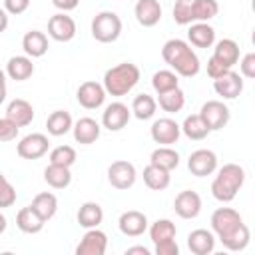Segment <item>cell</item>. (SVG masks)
<instances>
[{
  "mask_svg": "<svg viewBox=\"0 0 255 255\" xmlns=\"http://www.w3.org/2000/svg\"><path fill=\"white\" fill-rule=\"evenodd\" d=\"M6 100V76L4 72L0 70V104Z\"/></svg>",
  "mask_w": 255,
  "mask_h": 255,
  "instance_id": "681fc988",
  "label": "cell"
},
{
  "mask_svg": "<svg viewBox=\"0 0 255 255\" xmlns=\"http://www.w3.org/2000/svg\"><path fill=\"white\" fill-rule=\"evenodd\" d=\"M72 126H74L72 116H70L68 112H64V110H56V112H52V114L48 116V120H46L48 133H50V135H56V137L68 133V131L72 129Z\"/></svg>",
  "mask_w": 255,
  "mask_h": 255,
  "instance_id": "4dcf8cb0",
  "label": "cell"
},
{
  "mask_svg": "<svg viewBox=\"0 0 255 255\" xmlns=\"http://www.w3.org/2000/svg\"><path fill=\"white\" fill-rule=\"evenodd\" d=\"M52 4H54L58 10H62V12H70V10L78 8L80 0H52Z\"/></svg>",
  "mask_w": 255,
  "mask_h": 255,
  "instance_id": "c3c4849f",
  "label": "cell"
},
{
  "mask_svg": "<svg viewBox=\"0 0 255 255\" xmlns=\"http://www.w3.org/2000/svg\"><path fill=\"white\" fill-rule=\"evenodd\" d=\"M76 98H78V102H80L82 108H86V110H96V108H100V106L104 104V100H106V90H104L102 84H98V82H94V80H88V82L80 84Z\"/></svg>",
  "mask_w": 255,
  "mask_h": 255,
  "instance_id": "4fadbf2b",
  "label": "cell"
},
{
  "mask_svg": "<svg viewBox=\"0 0 255 255\" xmlns=\"http://www.w3.org/2000/svg\"><path fill=\"white\" fill-rule=\"evenodd\" d=\"M6 74L16 80V82H24L34 74V64L32 58L28 56H12L6 64Z\"/></svg>",
  "mask_w": 255,
  "mask_h": 255,
  "instance_id": "4316f807",
  "label": "cell"
},
{
  "mask_svg": "<svg viewBox=\"0 0 255 255\" xmlns=\"http://www.w3.org/2000/svg\"><path fill=\"white\" fill-rule=\"evenodd\" d=\"M219 12L217 0H191V14L193 22H207L215 18Z\"/></svg>",
  "mask_w": 255,
  "mask_h": 255,
  "instance_id": "8d00e7d4",
  "label": "cell"
},
{
  "mask_svg": "<svg viewBox=\"0 0 255 255\" xmlns=\"http://www.w3.org/2000/svg\"><path fill=\"white\" fill-rule=\"evenodd\" d=\"M118 227L124 235L128 237H139L145 229H147V217L141 213V211H135V209H129V211H124L118 219Z\"/></svg>",
  "mask_w": 255,
  "mask_h": 255,
  "instance_id": "e0dca14e",
  "label": "cell"
},
{
  "mask_svg": "<svg viewBox=\"0 0 255 255\" xmlns=\"http://www.w3.org/2000/svg\"><path fill=\"white\" fill-rule=\"evenodd\" d=\"M243 183H245V169L237 163H225L217 171V175L211 183V195L221 203H229L235 199V195L243 187Z\"/></svg>",
  "mask_w": 255,
  "mask_h": 255,
  "instance_id": "7a4b0ae2",
  "label": "cell"
},
{
  "mask_svg": "<svg viewBox=\"0 0 255 255\" xmlns=\"http://www.w3.org/2000/svg\"><path fill=\"white\" fill-rule=\"evenodd\" d=\"M102 221H104V209L100 207V203L86 201V203L80 205V209H78V223L82 227L92 229V227H98Z\"/></svg>",
  "mask_w": 255,
  "mask_h": 255,
  "instance_id": "83f0119b",
  "label": "cell"
},
{
  "mask_svg": "<svg viewBox=\"0 0 255 255\" xmlns=\"http://www.w3.org/2000/svg\"><path fill=\"white\" fill-rule=\"evenodd\" d=\"M48 34L56 42H70L76 36V22H74V18L68 16L66 12L54 14L48 20Z\"/></svg>",
  "mask_w": 255,
  "mask_h": 255,
  "instance_id": "9c48e42d",
  "label": "cell"
},
{
  "mask_svg": "<svg viewBox=\"0 0 255 255\" xmlns=\"http://www.w3.org/2000/svg\"><path fill=\"white\" fill-rule=\"evenodd\" d=\"M28 6H30V0H4V10L14 16L24 14L28 10Z\"/></svg>",
  "mask_w": 255,
  "mask_h": 255,
  "instance_id": "f6af8a7d",
  "label": "cell"
},
{
  "mask_svg": "<svg viewBox=\"0 0 255 255\" xmlns=\"http://www.w3.org/2000/svg\"><path fill=\"white\" fill-rule=\"evenodd\" d=\"M44 179L50 187L54 189H66L72 181V173H70V167H64V165H56V163H50L46 169H44Z\"/></svg>",
  "mask_w": 255,
  "mask_h": 255,
  "instance_id": "f546056e",
  "label": "cell"
},
{
  "mask_svg": "<svg viewBox=\"0 0 255 255\" xmlns=\"http://www.w3.org/2000/svg\"><path fill=\"white\" fill-rule=\"evenodd\" d=\"M227 70H231V68H227L225 64H221L217 58H213V56H211V58L207 60V74H209V78H211V80H215V78L223 76Z\"/></svg>",
  "mask_w": 255,
  "mask_h": 255,
  "instance_id": "bcb514c9",
  "label": "cell"
},
{
  "mask_svg": "<svg viewBox=\"0 0 255 255\" xmlns=\"http://www.w3.org/2000/svg\"><path fill=\"white\" fill-rule=\"evenodd\" d=\"M173 20L179 26H187L193 22V14H191V2H181L177 0L173 6Z\"/></svg>",
  "mask_w": 255,
  "mask_h": 255,
  "instance_id": "60d3db41",
  "label": "cell"
},
{
  "mask_svg": "<svg viewBox=\"0 0 255 255\" xmlns=\"http://www.w3.org/2000/svg\"><path fill=\"white\" fill-rule=\"evenodd\" d=\"M139 82V68L131 62H122L104 74V90L114 98H122Z\"/></svg>",
  "mask_w": 255,
  "mask_h": 255,
  "instance_id": "3957f363",
  "label": "cell"
},
{
  "mask_svg": "<svg viewBox=\"0 0 255 255\" xmlns=\"http://www.w3.org/2000/svg\"><path fill=\"white\" fill-rule=\"evenodd\" d=\"M135 167L126 159H118L108 167V179L116 189H129L135 183Z\"/></svg>",
  "mask_w": 255,
  "mask_h": 255,
  "instance_id": "52a82bcc",
  "label": "cell"
},
{
  "mask_svg": "<svg viewBox=\"0 0 255 255\" xmlns=\"http://www.w3.org/2000/svg\"><path fill=\"white\" fill-rule=\"evenodd\" d=\"M175 233H177V229H175L173 221H169V219H157L149 227V237H151L153 245L167 241V239H175Z\"/></svg>",
  "mask_w": 255,
  "mask_h": 255,
  "instance_id": "74e56055",
  "label": "cell"
},
{
  "mask_svg": "<svg viewBox=\"0 0 255 255\" xmlns=\"http://www.w3.org/2000/svg\"><path fill=\"white\" fill-rule=\"evenodd\" d=\"M6 118L12 120L18 128H24V126L32 124V120H34V108H32L30 102H26V100H22V98H16V100H12V102L8 104V108H6Z\"/></svg>",
  "mask_w": 255,
  "mask_h": 255,
  "instance_id": "ac0fdd59",
  "label": "cell"
},
{
  "mask_svg": "<svg viewBox=\"0 0 255 255\" xmlns=\"http://www.w3.org/2000/svg\"><path fill=\"white\" fill-rule=\"evenodd\" d=\"M16 203V189L14 185L0 173V209L2 207H12Z\"/></svg>",
  "mask_w": 255,
  "mask_h": 255,
  "instance_id": "b9f144b4",
  "label": "cell"
},
{
  "mask_svg": "<svg viewBox=\"0 0 255 255\" xmlns=\"http://www.w3.org/2000/svg\"><path fill=\"white\" fill-rule=\"evenodd\" d=\"M128 255H133V253H141V255H149V251L145 249V247H141V245H137V247H129L128 251H126Z\"/></svg>",
  "mask_w": 255,
  "mask_h": 255,
  "instance_id": "816d5d0a",
  "label": "cell"
},
{
  "mask_svg": "<svg viewBox=\"0 0 255 255\" xmlns=\"http://www.w3.org/2000/svg\"><path fill=\"white\" fill-rule=\"evenodd\" d=\"M177 253H179V247L175 239H167L155 245V255H177Z\"/></svg>",
  "mask_w": 255,
  "mask_h": 255,
  "instance_id": "7dc6e473",
  "label": "cell"
},
{
  "mask_svg": "<svg viewBox=\"0 0 255 255\" xmlns=\"http://www.w3.org/2000/svg\"><path fill=\"white\" fill-rule=\"evenodd\" d=\"M149 133H151V139L155 143H159V145H173V143H177V139L181 135V128L171 118H159V120H155L151 124Z\"/></svg>",
  "mask_w": 255,
  "mask_h": 255,
  "instance_id": "8992f818",
  "label": "cell"
},
{
  "mask_svg": "<svg viewBox=\"0 0 255 255\" xmlns=\"http://www.w3.org/2000/svg\"><path fill=\"white\" fill-rule=\"evenodd\" d=\"M157 104L163 112L167 114H177L183 106H185V94L179 90V88H173L169 92H163V94H157Z\"/></svg>",
  "mask_w": 255,
  "mask_h": 255,
  "instance_id": "836d02e7",
  "label": "cell"
},
{
  "mask_svg": "<svg viewBox=\"0 0 255 255\" xmlns=\"http://www.w3.org/2000/svg\"><path fill=\"white\" fill-rule=\"evenodd\" d=\"M187 247L193 255H209L215 249V237L207 229H195L187 235Z\"/></svg>",
  "mask_w": 255,
  "mask_h": 255,
  "instance_id": "ffe728a7",
  "label": "cell"
},
{
  "mask_svg": "<svg viewBox=\"0 0 255 255\" xmlns=\"http://www.w3.org/2000/svg\"><path fill=\"white\" fill-rule=\"evenodd\" d=\"M50 163L72 167L76 163V149L72 145H58L50 151Z\"/></svg>",
  "mask_w": 255,
  "mask_h": 255,
  "instance_id": "ab89813d",
  "label": "cell"
},
{
  "mask_svg": "<svg viewBox=\"0 0 255 255\" xmlns=\"http://www.w3.org/2000/svg\"><path fill=\"white\" fill-rule=\"evenodd\" d=\"M155 110H157V102L149 94H139L131 102V114L137 120H149V118H153Z\"/></svg>",
  "mask_w": 255,
  "mask_h": 255,
  "instance_id": "e575fe53",
  "label": "cell"
},
{
  "mask_svg": "<svg viewBox=\"0 0 255 255\" xmlns=\"http://www.w3.org/2000/svg\"><path fill=\"white\" fill-rule=\"evenodd\" d=\"M22 48L28 58H42L48 52V38L40 30H30L22 38Z\"/></svg>",
  "mask_w": 255,
  "mask_h": 255,
  "instance_id": "7402d4cb",
  "label": "cell"
},
{
  "mask_svg": "<svg viewBox=\"0 0 255 255\" xmlns=\"http://www.w3.org/2000/svg\"><path fill=\"white\" fill-rule=\"evenodd\" d=\"M243 219L239 215V211L231 209V207H219L211 213V229L215 231L217 237L233 231L237 225H241Z\"/></svg>",
  "mask_w": 255,
  "mask_h": 255,
  "instance_id": "7c38bea8",
  "label": "cell"
},
{
  "mask_svg": "<svg viewBox=\"0 0 255 255\" xmlns=\"http://www.w3.org/2000/svg\"><path fill=\"white\" fill-rule=\"evenodd\" d=\"M181 2H191V0H181Z\"/></svg>",
  "mask_w": 255,
  "mask_h": 255,
  "instance_id": "db71d44e",
  "label": "cell"
},
{
  "mask_svg": "<svg viewBox=\"0 0 255 255\" xmlns=\"http://www.w3.org/2000/svg\"><path fill=\"white\" fill-rule=\"evenodd\" d=\"M129 118H131V110H129L126 104H122V102H114V104H110V106L104 110V114H102V124H104V128L110 129V131H120L122 128L128 126Z\"/></svg>",
  "mask_w": 255,
  "mask_h": 255,
  "instance_id": "30bf717a",
  "label": "cell"
},
{
  "mask_svg": "<svg viewBox=\"0 0 255 255\" xmlns=\"http://www.w3.org/2000/svg\"><path fill=\"white\" fill-rule=\"evenodd\" d=\"M239 70H241V76L245 78H255V54L249 52L241 58L239 62Z\"/></svg>",
  "mask_w": 255,
  "mask_h": 255,
  "instance_id": "ee69618b",
  "label": "cell"
},
{
  "mask_svg": "<svg viewBox=\"0 0 255 255\" xmlns=\"http://www.w3.org/2000/svg\"><path fill=\"white\" fill-rule=\"evenodd\" d=\"M213 58H217L221 64H225L227 68H233L239 60V44L231 38H223L215 44L213 48Z\"/></svg>",
  "mask_w": 255,
  "mask_h": 255,
  "instance_id": "484cf974",
  "label": "cell"
},
{
  "mask_svg": "<svg viewBox=\"0 0 255 255\" xmlns=\"http://www.w3.org/2000/svg\"><path fill=\"white\" fill-rule=\"evenodd\" d=\"M199 116L205 122V126L209 128V131H217V129L227 126V122H229V108L223 102H219V100H209V102H205L201 106Z\"/></svg>",
  "mask_w": 255,
  "mask_h": 255,
  "instance_id": "5b68a950",
  "label": "cell"
},
{
  "mask_svg": "<svg viewBox=\"0 0 255 255\" xmlns=\"http://www.w3.org/2000/svg\"><path fill=\"white\" fill-rule=\"evenodd\" d=\"M72 129H74V139L84 145H90L100 137V124L92 118H80L72 126Z\"/></svg>",
  "mask_w": 255,
  "mask_h": 255,
  "instance_id": "44dd1931",
  "label": "cell"
},
{
  "mask_svg": "<svg viewBox=\"0 0 255 255\" xmlns=\"http://www.w3.org/2000/svg\"><path fill=\"white\" fill-rule=\"evenodd\" d=\"M179 128H181V131H183L189 139H195V141L207 137V133H209V128L205 126V122L201 120L199 114L187 116V118L183 120V126H179Z\"/></svg>",
  "mask_w": 255,
  "mask_h": 255,
  "instance_id": "d590c367",
  "label": "cell"
},
{
  "mask_svg": "<svg viewBox=\"0 0 255 255\" xmlns=\"http://www.w3.org/2000/svg\"><path fill=\"white\" fill-rule=\"evenodd\" d=\"M48 147L50 141L44 133H28L18 141L16 151L22 159H38L48 151Z\"/></svg>",
  "mask_w": 255,
  "mask_h": 255,
  "instance_id": "ba28073f",
  "label": "cell"
},
{
  "mask_svg": "<svg viewBox=\"0 0 255 255\" xmlns=\"http://www.w3.org/2000/svg\"><path fill=\"white\" fill-rule=\"evenodd\" d=\"M171 181V175L167 169L163 167H157L153 163H149L147 167H143V183L153 189V191H163Z\"/></svg>",
  "mask_w": 255,
  "mask_h": 255,
  "instance_id": "f1b7e54d",
  "label": "cell"
},
{
  "mask_svg": "<svg viewBox=\"0 0 255 255\" xmlns=\"http://www.w3.org/2000/svg\"><path fill=\"white\" fill-rule=\"evenodd\" d=\"M6 231V217L0 213V233H4Z\"/></svg>",
  "mask_w": 255,
  "mask_h": 255,
  "instance_id": "f5cc1de1",
  "label": "cell"
},
{
  "mask_svg": "<svg viewBox=\"0 0 255 255\" xmlns=\"http://www.w3.org/2000/svg\"><path fill=\"white\" fill-rule=\"evenodd\" d=\"M133 12L135 20L145 28H151L161 20V6L157 0H137Z\"/></svg>",
  "mask_w": 255,
  "mask_h": 255,
  "instance_id": "d6986e66",
  "label": "cell"
},
{
  "mask_svg": "<svg viewBox=\"0 0 255 255\" xmlns=\"http://www.w3.org/2000/svg\"><path fill=\"white\" fill-rule=\"evenodd\" d=\"M187 38L195 48H211L215 42V30L207 22H195L187 32Z\"/></svg>",
  "mask_w": 255,
  "mask_h": 255,
  "instance_id": "d4e9b609",
  "label": "cell"
},
{
  "mask_svg": "<svg viewBox=\"0 0 255 255\" xmlns=\"http://www.w3.org/2000/svg\"><path fill=\"white\" fill-rule=\"evenodd\" d=\"M44 223H46V221L38 215V211H36L32 205L22 207V209L18 211V215H16V225H18V229L24 231V233H30V235L40 233V231L44 229Z\"/></svg>",
  "mask_w": 255,
  "mask_h": 255,
  "instance_id": "603a6c76",
  "label": "cell"
},
{
  "mask_svg": "<svg viewBox=\"0 0 255 255\" xmlns=\"http://www.w3.org/2000/svg\"><path fill=\"white\" fill-rule=\"evenodd\" d=\"M187 167L197 177L211 175L217 169V155L211 149H195L187 159Z\"/></svg>",
  "mask_w": 255,
  "mask_h": 255,
  "instance_id": "8fae6325",
  "label": "cell"
},
{
  "mask_svg": "<svg viewBox=\"0 0 255 255\" xmlns=\"http://www.w3.org/2000/svg\"><path fill=\"white\" fill-rule=\"evenodd\" d=\"M173 209H175V213L181 219H193V217H197L199 211H201V197H199V193L197 191H191V189L179 191L175 195Z\"/></svg>",
  "mask_w": 255,
  "mask_h": 255,
  "instance_id": "5bb4252c",
  "label": "cell"
},
{
  "mask_svg": "<svg viewBox=\"0 0 255 255\" xmlns=\"http://www.w3.org/2000/svg\"><path fill=\"white\" fill-rule=\"evenodd\" d=\"M151 86L157 94H163V92H169L173 88H179V80H177V74L171 72V70H159L151 76Z\"/></svg>",
  "mask_w": 255,
  "mask_h": 255,
  "instance_id": "f35d334b",
  "label": "cell"
},
{
  "mask_svg": "<svg viewBox=\"0 0 255 255\" xmlns=\"http://www.w3.org/2000/svg\"><path fill=\"white\" fill-rule=\"evenodd\" d=\"M161 58L169 68L175 70V74L183 78H193L199 74V68H201L199 58L185 40H179V38L167 40L161 48Z\"/></svg>",
  "mask_w": 255,
  "mask_h": 255,
  "instance_id": "6da1fadb",
  "label": "cell"
},
{
  "mask_svg": "<svg viewBox=\"0 0 255 255\" xmlns=\"http://www.w3.org/2000/svg\"><path fill=\"white\" fill-rule=\"evenodd\" d=\"M213 90L217 92V96H221L225 100H235L243 92V80L237 72L227 70L223 76L213 80Z\"/></svg>",
  "mask_w": 255,
  "mask_h": 255,
  "instance_id": "2e32d148",
  "label": "cell"
},
{
  "mask_svg": "<svg viewBox=\"0 0 255 255\" xmlns=\"http://www.w3.org/2000/svg\"><path fill=\"white\" fill-rule=\"evenodd\" d=\"M8 28V12L4 8H0V34Z\"/></svg>",
  "mask_w": 255,
  "mask_h": 255,
  "instance_id": "f907efd6",
  "label": "cell"
},
{
  "mask_svg": "<svg viewBox=\"0 0 255 255\" xmlns=\"http://www.w3.org/2000/svg\"><path fill=\"white\" fill-rule=\"evenodd\" d=\"M149 163L171 171V169H175V167L179 165V153H177L173 147H169V145H161V147H157V149L151 151Z\"/></svg>",
  "mask_w": 255,
  "mask_h": 255,
  "instance_id": "1f68e13d",
  "label": "cell"
},
{
  "mask_svg": "<svg viewBox=\"0 0 255 255\" xmlns=\"http://www.w3.org/2000/svg\"><path fill=\"white\" fill-rule=\"evenodd\" d=\"M120 34H122V20L116 12H100L92 20V36L98 42L102 44L116 42Z\"/></svg>",
  "mask_w": 255,
  "mask_h": 255,
  "instance_id": "277c9868",
  "label": "cell"
},
{
  "mask_svg": "<svg viewBox=\"0 0 255 255\" xmlns=\"http://www.w3.org/2000/svg\"><path fill=\"white\" fill-rule=\"evenodd\" d=\"M221 243H223V247L225 249H229V251H243L247 245H249V239H251V233H249V227L245 225V223H241V225H237L233 231H229V233H225V235H221V237H217Z\"/></svg>",
  "mask_w": 255,
  "mask_h": 255,
  "instance_id": "cb8c5ba5",
  "label": "cell"
},
{
  "mask_svg": "<svg viewBox=\"0 0 255 255\" xmlns=\"http://www.w3.org/2000/svg\"><path fill=\"white\" fill-rule=\"evenodd\" d=\"M32 207L38 211V215H40L44 221H48V219H52V217L56 215V211H58V199H56L54 193L42 191V193H38V195L32 199Z\"/></svg>",
  "mask_w": 255,
  "mask_h": 255,
  "instance_id": "d6a6232c",
  "label": "cell"
},
{
  "mask_svg": "<svg viewBox=\"0 0 255 255\" xmlns=\"http://www.w3.org/2000/svg\"><path fill=\"white\" fill-rule=\"evenodd\" d=\"M106 247H108V235L100 231L98 227H92L86 231V235L78 243L76 253L78 255H104Z\"/></svg>",
  "mask_w": 255,
  "mask_h": 255,
  "instance_id": "9a60e30c",
  "label": "cell"
},
{
  "mask_svg": "<svg viewBox=\"0 0 255 255\" xmlns=\"http://www.w3.org/2000/svg\"><path fill=\"white\" fill-rule=\"evenodd\" d=\"M18 129H20V128H18L12 120L0 118V141H12V139H16Z\"/></svg>",
  "mask_w": 255,
  "mask_h": 255,
  "instance_id": "7bdbcfd3",
  "label": "cell"
}]
</instances>
